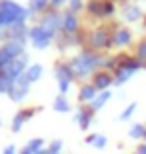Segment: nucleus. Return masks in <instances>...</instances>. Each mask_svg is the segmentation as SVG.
<instances>
[{
	"label": "nucleus",
	"mask_w": 146,
	"mask_h": 154,
	"mask_svg": "<svg viewBox=\"0 0 146 154\" xmlns=\"http://www.w3.org/2000/svg\"><path fill=\"white\" fill-rule=\"evenodd\" d=\"M30 90V82L26 80V76H20L18 80H14L10 86V90H8V98H10L12 102H20V100H24L26 98V94H28Z\"/></svg>",
	"instance_id": "obj_5"
},
{
	"label": "nucleus",
	"mask_w": 146,
	"mask_h": 154,
	"mask_svg": "<svg viewBox=\"0 0 146 154\" xmlns=\"http://www.w3.org/2000/svg\"><path fill=\"white\" fill-rule=\"evenodd\" d=\"M20 154H32V152H30V150H28V148H26V146H24V148H22V150H20Z\"/></svg>",
	"instance_id": "obj_31"
},
{
	"label": "nucleus",
	"mask_w": 146,
	"mask_h": 154,
	"mask_svg": "<svg viewBox=\"0 0 146 154\" xmlns=\"http://www.w3.org/2000/svg\"><path fill=\"white\" fill-rule=\"evenodd\" d=\"M102 64V60L96 54H90V52H82L78 56L74 58L72 62H70V68H72L74 76H78V78H86L94 72V68H98Z\"/></svg>",
	"instance_id": "obj_2"
},
{
	"label": "nucleus",
	"mask_w": 146,
	"mask_h": 154,
	"mask_svg": "<svg viewBox=\"0 0 146 154\" xmlns=\"http://www.w3.org/2000/svg\"><path fill=\"white\" fill-rule=\"evenodd\" d=\"M26 68H28V56H26V54H20V56L14 58V60H12L4 70H0V72H4L6 78L10 80V82H14V80H18L26 72Z\"/></svg>",
	"instance_id": "obj_3"
},
{
	"label": "nucleus",
	"mask_w": 146,
	"mask_h": 154,
	"mask_svg": "<svg viewBox=\"0 0 146 154\" xmlns=\"http://www.w3.org/2000/svg\"><path fill=\"white\" fill-rule=\"evenodd\" d=\"M62 2H64V0H50V4H52V6H60Z\"/></svg>",
	"instance_id": "obj_30"
},
{
	"label": "nucleus",
	"mask_w": 146,
	"mask_h": 154,
	"mask_svg": "<svg viewBox=\"0 0 146 154\" xmlns=\"http://www.w3.org/2000/svg\"><path fill=\"white\" fill-rule=\"evenodd\" d=\"M126 18H128V20L138 18V10H136V8H128V10H126Z\"/></svg>",
	"instance_id": "obj_25"
},
{
	"label": "nucleus",
	"mask_w": 146,
	"mask_h": 154,
	"mask_svg": "<svg viewBox=\"0 0 146 154\" xmlns=\"http://www.w3.org/2000/svg\"><path fill=\"white\" fill-rule=\"evenodd\" d=\"M130 42V32L128 30H118L116 36H114V44L116 46H124Z\"/></svg>",
	"instance_id": "obj_19"
},
{
	"label": "nucleus",
	"mask_w": 146,
	"mask_h": 154,
	"mask_svg": "<svg viewBox=\"0 0 146 154\" xmlns=\"http://www.w3.org/2000/svg\"><path fill=\"white\" fill-rule=\"evenodd\" d=\"M74 120H76V124H78L82 130H86V128L90 126V120H92V110L80 108L78 112H76V116H74Z\"/></svg>",
	"instance_id": "obj_11"
},
{
	"label": "nucleus",
	"mask_w": 146,
	"mask_h": 154,
	"mask_svg": "<svg viewBox=\"0 0 146 154\" xmlns=\"http://www.w3.org/2000/svg\"><path fill=\"white\" fill-rule=\"evenodd\" d=\"M134 154H146V142H144V144H140V146L134 150Z\"/></svg>",
	"instance_id": "obj_29"
},
{
	"label": "nucleus",
	"mask_w": 146,
	"mask_h": 154,
	"mask_svg": "<svg viewBox=\"0 0 146 154\" xmlns=\"http://www.w3.org/2000/svg\"><path fill=\"white\" fill-rule=\"evenodd\" d=\"M28 38L32 40L34 48L44 50L46 46H50V42H52V38H54V36H52L50 32H46L42 26H32V28H28Z\"/></svg>",
	"instance_id": "obj_4"
},
{
	"label": "nucleus",
	"mask_w": 146,
	"mask_h": 154,
	"mask_svg": "<svg viewBox=\"0 0 146 154\" xmlns=\"http://www.w3.org/2000/svg\"><path fill=\"white\" fill-rule=\"evenodd\" d=\"M144 58H146V44H142L138 48V60H144Z\"/></svg>",
	"instance_id": "obj_27"
},
{
	"label": "nucleus",
	"mask_w": 146,
	"mask_h": 154,
	"mask_svg": "<svg viewBox=\"0 0 146 154\" xmlns=\"http://www.w3.org/2000/svg\"><path fill=\"white\" fill-rule=\"evenodd\" d=\"M96 88L92 84H84L82 88H80V94H78V98H80V102H92L96 98Z\"/></svg>",
	"instance_id": "obj_15"
},
{
	"label": "nucleus",
	"mask_w": 146,
	"mask_h": 154,
	"mask_svg": "<svg viewBox=\"0 0 146 154\" xmlns=\"http://www.w3.org/2000/svg\"><path fill=\"white\" fill-rule=\"evenodd\" d=\"M42 146H44V140H42V138H32V140L26 144V148H28L32 154L38 152V150H42Z\"/></svg>",
	"instance_id": "obj_21"
},
{
	"label": "nucleus",
	"mask_w": 146,
	"mask_h": 154,
	"mask_svg": "<svg viewBox=\"0 0 146 154\" xmlns=\"http://www.w3.org/2000/svg\"><path fill=\"white\" fill-rule=\"evenodd\" d=\"M144 140H146V134H144Z\"/></svg>",
	"instance_id": "obj_34"
},
{
	"label": "nucleus",
	"mask_w": 146,
	"mask_h": 154,
	"mask_svg": "<svg viewBox=\"0 0 146 154\" xmlns=\"http://www.w3.org/2000/svg\"><path fill=\"white\" fill-rule=\"evenodd\" d=\"M66 34H74L76 30H78V18L74 12H66L64 16H62V26H60Z\"/></svg>",
	"instance_id": "obj_9"
},
{
	"label": "nucleus",
	"mask_w": 146,
	"mask_h": 154,
	"mask_svg": "<svg viewBox=\"0 0 146 154\" xmlns=\"http://www.w3.org/2000/svg\"><path fill=\"white\" fill-rule=\"evenodd\" d=\"M134 110H136V102L128 104V108H124V112H122V114H120V120H128L130 116L134 114Z\"/></svg>",
	"instance_id": "obj_23"
},
{
	"label": "nucleus",
	"mask_w": 146,
	"mask_h": 154,
	"mask_svg": "<svg viewBox=\"0 0 146 154\" xmlns=\"http://www.w3.org/2000/svg\"><path fill=\"white\" fill-rule=\"evenodd\" d=\"M144 134H146L144 124H134V126H130V130H128V136L132 140H140V138H144Z\"/></svg>",
	"instance_id": "obj_18"
},
{
	"label": "nucleus",
	"mask_w": 146,
	"mask_h": 154,
	"mask_svg": "<svg viewBox=\"0 0 146 154\" xmlns=\"http://www.w3.org/2000/svg\"><path fill=\"white\" fill-rule=\"evenodd\" d=\"M34 112H36V110H32V108H26V110L16 112V116L12 118V132H20V130H22L24 122H26L28 118H32Z\"/></svg>",
	"instance_id": "obj_8"
},
{
	"label": "nucleus",
	"mask_w": 146,
	"mask_h": 154,
	"mask_svg": "<svg viewBox=\"0 0 146 154\" xmlns=\"http://www.w3.org/2000/svg\"><path fill=\"white\" fill-rule=\"evenodd\" d=\"M0 126H2V118H0Z\"/></svg>",
	"instance_id": "obj_33"
},
{
	"label": "nucleus",
	"mask_w": 146,
	"mask_h": 154,
	"mask_svg": "<svg viewBox=\"0 0 146 154\" xmlns=\"http://www.w3.org/2000/svg\"><path fill=\"white\" fill-rule=\"evenodd\" d=\"M114 82V78L110 74H108V72H98V74H94V80H92V86H94L96 90H106L108 86L112 84Z\"/></svg>",
	"instance_id": "obj_10"
},
{
	"label": "nucleus",
	"mask_w": 146,
	"mask_h": 154,
	"mask_svg": "<svg viewBox=\"0 0 146 154\" xmlns=\"http://www.w3.org/2000/svg\"><path fill=\"white\" fill-rule=\"evenodd\" d=\"M12 82L8 78H6L4 72H0V94H8V90H10Z\"/></svg>",
	"instance_id": "obj_22"
},
{
	"label": "nucleus",
	"mask_w": 146,
	"mask_h": 154,
	"mask_svg": "<svg viewBox=\"0 0 146 154\" xmlns=\"http://www.w3.org/2000/svg\"><path fill=\"white\" fill-rule=\"evenodd\" d=\"M34 154H48V150H44V148H42V150H38V152H34Z\"/></svg>",
	"instance_id": "obj_32"
},
{
	"label": "nucleus",
	"mask_w": 146,
	"mask_h": 154,
	"mask_svg": "<svg viewBox=\"0 0 146 154\" xmlns=\"http://www.w3.org/2000/svg\"><path fill=\"white\" fill-rule=\"evenodd\" d=\"M54 110H56V112H68V110H70V102L60 94V96L54 100Z\"/></svg>",
	"instance_id": "obj_20"
},
{
	"label": "nucleus",
	"mask_w": 146,
	"mask_h": 154,
	"mask_svg": "<svg viewBox=\"0 0 146 154\" xmlns=\"http://www.w3.org/2000/svg\"><path fill=\"white\" fill-rule=\"evenodd\" d=\"M48 4H50V0H30V4H28L30 16H32L34 12H44Z\"/></svg>",
	"instance_id": "obj_17"
},
{
	"label": "nucleus",
	"mask_w": 146,
	"mask_h": 154,
	"mask_svg": "<svg viewBox=\"0 0 146 154\" xmlns=\"http://www.w3.org/2000/svg\"><path fill=\"white\" fill-rule=\"evenodd\" d=\"M30 12L12 0H0V28H8L12 24H24Z\"/></svg>",
	"instance_id": "obj_1"
},
{
	"label": "nucleus",
	"mask_w": 146,
	"mask_h": 154,
	"mask_svg": "<svg viewBox=\"0 0 146 154\" xmlns=\"http://www.w3.org/2000/svg\"><path fill=\"white\" fill-rule=\"evenodd\" d=\"M2 154H18V150H16L14 144H10V146H6V148H4V152H2Z\"/></svg>",
	"instance_id": "obj_28"
},
{
	"label": "nucleus",
	"mask_w": 146,
	"mask_h": 154,
	"mask_svg": "<svg viewBox=\"0 0 146 154\" xmlns=\"http://www.w3.org/2000/svg\"><path fill=\"white\" fill-rule=\"evenodd\" d=\"M46 150H48V154H60V150H62V142H60V140H54V142H52Z\"/></svg>",
	"instance_id": "obj_24"
},
{
	"label": "nucleus",
	"mask_w": 146,
	"mask_h": 154,
	"mask_svg": "<svg viewBox=\"0 0 146 154\" xmlns=\"http://www.w3.org/2000/svg\"><path fill=\"white\" fill-rule=\"evenodd\" d=\"M86 142L88 144H92L94 148H98V150H102L104 146H106V136H102V134H90L88 138H86Z\"/></svg>",
	"instance_id": "obj_16"
},
{
	"label": "nucleus",
	"mask_w": 146,
	"mask_h": 154,
	"mask_svg": "<svg viewBox=\"0 0 146 154\" xmlns=\"http://www.w3.org/2000/svg\"><path fill=\"white\" fill-rule=\"evenodd\" d=\"M40 26H42L46 32H50V34L54 36L58 30H60V26H62V16L58 14V12H46Z\"/></svg>",
	"instance_id": "obj_7"
},
{
	"label": "nucleus",
	"mask_w": 146,
	"mask_h": 154,
	"mask_svg": "<svg viewBox=\"0 0 146 154\" xmlns=\"http://www.w3.org/2000/svg\"><path fill=\"white\" fill-rule=\"evenodd\" d=\"M42 72H44V68H42L40 64H30L28 68H26V72H24V76H26V80H28L30 84H32V82H36V80H40V76H42Z\"/></svg>",
	"instance_id": "obj_13"
},
{
	"label": "nucleus",
	"mask_w": 146,
	"mask_h": 154,
	"mask_svg": "<svg viewBox=\"0 0 146 154\" xmlns=\"http://www.w3.org/2000/svg\"><path fill=\"white\" fill-rule=\"evenodd\" d=\"M110 96H112V94H110L108 90L100 92V94H96V98L92 100V102H90V110H92V112H96V110H100L102 106H104V104H106L108 100H110Z\"/></svg>",
	"instance_id": "obj_14"
},
{
	"label": "nucleus",
	"mask_w": 146,
	"mask_h": 154,
	"mask_svg": "<svg viewBox=\"0 0 146 154\" xmlns=\"http://www.w3.org/2000/svg\"><path fill=\"white\" fill-rule=\"evenodd\" d=\"M56 78H58V90L64 96L68 92V88H70L72 78H74V72L70 68V64H58L56 66Z\"/></svg>",
	"instance_id": "obj_6"
},
{
	"label": "nucleus",
	"mask_w": 146,
	"mask_h": 154,
	"mask_svg": "<svg viewBox=\"0 0 146 154\" xmlns=\"http://www.w3.org/2000/svg\"><path fill=\"white\" fill-rule=\"evenodd\" d=\"M80 6H82V0H70V12L78 10Z\"/></svg>",
	"instance_id": "obj_26"
},
{
	"label": "nucleus",
	"mask_w": 146,
	"mask_h": 154,
	"mask_svg": "<svg viewBox=\"0 0 146 154\" xmlns=\"http://www.w3.org/2000/svg\"><path fill=\"white\" fill-rule=\"evenodd\" d=\"M90 44H92V48H106L108 46V36L104 30H96L94 34H92V38H90Z\"/></svg>",
	"instance_id": "obj_12"
}]
</instances>
